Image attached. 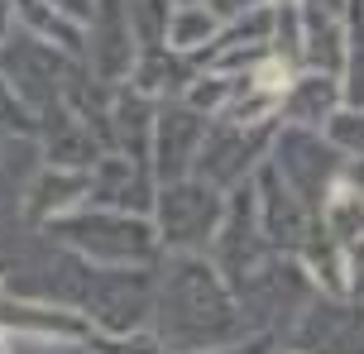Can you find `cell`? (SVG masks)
<instances>
[{
    "label": "cell",
    "instance_id": "6da1fadb",
    "mask_svg": "<svg viewBox=\"0 0 364 354\" xmlns=\"http://www.w3.org/2000/svg\"><path fill=\"white\" fill-rule=\"evenodd\" d=\"M159 230L168 244H201L220 230V197L211 182H173L159 197Z\"/></svg>",
    "mask_w": 364,
    "mask_h": 354
},
{
    "label": "cell",
    "instance_id": "7a4b0ae2",
    "mask_svg": "<svg viewBox=\"0 0 364 354\" xmlns=\"http://www.w3.org/2000/svg\"><path fill=\"white\" fill-rule=\"evenodd\" d=\"M278 158L302 197H326L341 177V149L331 139H316L302 125H288V134L278 139Z\"/></svg>",
    "mask_w": 364,
    "mask_h": 354
},
{
    "label": "cell",
    "instance_id": "3957f363",
    "mask_svg": "<svg viewBox=\"0 0 364 354\" xmlns=\"http://www.w3.org/2000/svg\"><path fill=\"white\" fill-rule=\"evenodd\" d=\"M297 24H302V62L311 72H341L346 67V29L341 15L326 0H297Z\"/></svg>",
    "mask_w": 364,
    "mask_h": 354
},
{
    "label": "cell",
    "instance_id": "277c9868",
    "mask_svg": "<svg viewBox=\"0 0 364 354\" xmlns=\"http://www.w3.org/2000/svg\"><path fill=\"white\" fill-rule=\"evenodd\" d=\"M201 149V125H197V111H164L159 115V130H154V163H159V177L164 182H178L192 153Z\"/></svg>",
    "mask_w": 364,
    "mask_h": 354
},
{
    "label": "cell",
    "instance_id": "5b68a950",
    "mask_svg": "<svg viewBox=\"0 0 364 354\" xmlns=\"http://www.w3.org/2000/svg\"><path fill=\"white\" fill-rule=\"evenodd\" d=\"M73 235L91 254H106V259H139L149 249V230L125 216H82L73 221Z\"/></svg>",
    "mask_w": 364,
    "mask_h": 354
},
{
    "label": "cell",
    "instance_id": "8992f818",
    "mask_svg": "<svg viewBox=\"0 0 364 354\" xmlns=\"http://www.w3.org/2000/svg\"><path fill=\"white\" fill-rule=\"evenodd\" d=\"M283 106H288V120L292 125H302V130H311V125H326L331 115L341 111V87H336V77L331 72H302L288 82V92H283Z\"/></svg>",
    "mask_w": 364,
    "mask_h": 354
},
{
    "label": "cell",
    "instance_id": "52a82bcc",
    "mask_svg": "<svg viewBox=\"0 0 364 354\" xmlns=\"http://www.w3.org/2000/svg\"><path fill=\"white\" fill-rule=\"evenodd\" d=\"M0 326L5 331H24V336H58V340H82L91 331L82 316L58 311V306H24L15 297H0Z\"/></svg>",
    "mask_w": 364,
    "mask_h": 354
},
{
    "label": "cell",
    "instance_id": "ba28073f",
    "mask_svg": "<svg viewBox=\"0 0 364 354\" xmlns=\"http://www.w3.org/2000/svg\"><path fill=\"white\" fill-rule=\"evenodd\" d=\"M255 153H259V139L250 134V125H230V130H220L216 139H206V158H201L206 182H211V187L235 182L240 172L255 163Z\"/></svg>",
    "mask_w": 364,
    "mask_h": 354
},
{
    "label": "cell",
    "instance_id": "9c48e42d",
    "mask_svg": "<svg viewBox=\"0 0 364 354\" xmlns=\"http://www.w3.org/2000/svg\"><path fill=\"white\" fill-rule=\"evenodd\" d=\"M326 235L336 244H355L364 235V192L350 177H336L326 192Z\"/></svg>",
    "mask_w": 364,
    "mask_h": 354
},
{
    "label": "cell",
    "instance_id": "30bf717a",
    "mask_svg": "<svg viewBox=\"0 0 364 354\" xmlns=\"http://www.w3.org/2000/svg\"><path fill=\"white\" fill-rule=\"evenodd\" d=\"M216 34H220V19L211 15L206 5H182L178 15H173V24H168V43H173L178 53H197V48H206Z\"/></svg>",
    "mask_w": 364,
    "mask_h": 354
},
{
    "label": "cell",
    "instance_id": "8fae6325",
    "mask_svg": "<svg viewBox=\"0 0 364 354\" xmlns=\"http://www.w3.org/2000/svg\"><path fill=\"white\" fill-rule=\"evenodd\" d=\"M264 197H269V206H264V225H269V235H273V240H283V244L297 240V249H302V206L283 197V187H278L273 172L264 177Z\"/></svg>",
    "mask_w": 364,
    "mask_h": 354
},
{
    "label": "cell",
    "instance_id": "7c38bea8",
    "mask_svg": "<svg viewBox=\"0 0 364 354\" xmlns=\"http://www.w3.org/2000/svg\"><path fill=\"white\" fill-rule=\"evenodd\" d=\"M302 259H307L311 278L321 282L326 292H341V287H346V259H341V249H336L331 235H311V240H302Z\"/></svg>",
    "mask_w": 364,
    "mask_h": 354
},
{
    "label": "cell",
    "instance_id": "4fadbf2b",
    "mask_svg": "<svg viewBox=\"0 0 364 354\" xmlns=\"http://www.w3.org/2000/svg\"><path fill=\"white\" fill-rule=\"evenodd\" d=\"M87 192H91V177L53 168V172H43V182H38V192H34V206L38 211H68V206L82 201Z\"/></svg>",
    "mask_w": 364,
    "mask_h": 354
},
{
    "label": "cell",
    "instance_id": "5bb4252c",
    "mask_svg": "<svg viewBox=\"0 0 364 354\" xmlns=\"http://www.w3.org/2000/svg\"><path fill=\"white\" fill-rule=\"evenodd\" d=\"M278 106H283V92H264V87H255V82H245V96H230V101H225V120L255 130V120L273 115Z\"/></svg>",
    "mask_w": 364,
    "mask_h": 354
},
{
    "label": "cell",
    "instance_id": "9a60e30c",
    "mask_svg": "<svg viewBox=\"0 0 364 354\" xmlns=\"http://www.w3.org/2000/svg\"><path fill=\"white\" fill-rule=\"evenodd\" d=\"M326 139L350 158H364V106H341L326 120Z\"/></svg>",
    "mask_w": 364,
    "mask_h": 354
},
{
    "label": "cell",
    "instance_id": "2e32d148",
    "mask_svg": "<svg viewBox=\"0 0 364 354\" xmlns=\"http://www.w3.org/2000/svg\"><path fill=\"white\" fill-rule=\"evenodd\" d=\"M230 87H235V77H225V72H216V77H201L197 87L187 92V106L192 111H225V101H230Z\"/></svg>",
    "mask_w": 364,
    "mask_h": 354
},
{
    "label": "cell",
    "instance_id": "e0dca14e",
    "mask_svg": "<svg viewBox=\"0 0 364 354\" xmlns=\"http://www.w3.org/2000/svg\"><path fill=\"white\" fill-rule=\"evenodd\" d=\"M10 354H82V350L68 345V340H58V336H24V331H15Z\"/></svg>",
    "mask_w": 364,
    "mask_h": 354
},
{
    "label": "cell",
    "instance_id": "ac0fdd59",
    "mask_svg": "<svg viewBox=\"0 0 364 354\" xmlns=\"http://www.w3.org/2000/svg\"><path fill=\"white\" fill-rule=\"evenodd\" d=\"M346 282L355 287V297H364V235L350 244V268H346Z\"/></svg>",
    "mask_w": 364,
    "mask_h": 354
},
{
    "label": "cell",
    "instance_id": "d6986e66",
    "mask_svg": "<svg viewBox=\"0 0 364 354\" xmlns=\"http://www.w3.org/2000/svg\"><path fill=\"white\" fill-rule=\"evenodd\" d=\"M53 10H63V15H73V19H91L96 15V0H53Z\"/></svg>",
    "mask_w": 364,
    "mask_h": 354
},
{
    "label": "cell",
    "instance_id": "ffe728a7",
    "mask_svg": "<svg viewBox=\"0 0 364 354\" xmlns=\"http://www.w3.org/2000/svg\"><path fill=\"white\" fill-rule=\"evenodd\" d=\"M245 10H250V0H211V15L216 19H235Z\"/></svg>",
    "mask_w": 364,
    "mask_h": 354
},
{
    "label": "cell",
    "instance_id": "44dd1931",
    "mask_svg": "<svg viewBox=\"0 0 364 354\" xmlns=\"http://www.w3.org/2000/svg\"><path fill=\"white\" fill-rule=\"evenodd\" d=\"M5 15H10V10H5V0H0V34H5Z\"/></svg>",
    "mask_w": 364,
    "mask_h": 354
},
{
    "label": "cell",
    "instance_id": "7402d4cb",
    "mask_svg": "<svg viewBox=\"0 0 364 354\" xmlns=\"http://www.w3.org/2000/svg\"><path fill=\"white\" fill-rule=\"evenodd\" d=\"M178 5H201V0H178Z\"/></svg>",
    "mask_w": 364,
    "mask_h": 354
},
{
    "label": "cell",
    "instance_id": "603a6c76",
    "mask_svg": "<svg viewBox=\"0 0 364 354\" xmlns=\"http://www.w3.org/2000/svg\"><path fill=\"white\" fill-rule=\"evenodd\" d=\"M0 354H10V345H0Z\"/></svg>",
    "mask_w": 364,
    "mask_h": 354
}]
</instances>
